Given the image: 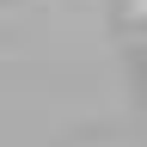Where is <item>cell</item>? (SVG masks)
I'll list each match as a JSON object with an SVG mask.
<instances>
[]
</instances>
